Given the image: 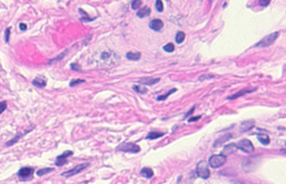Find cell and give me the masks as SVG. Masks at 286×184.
Instances as JSON below:
<instances>
[{
    "label": "cell",
    "mask_w": 286,
    "mask_h": 184,
    "mask_svg": "<svg viewBox=\"0 0 286 184\" xmlns=\"http://www.w3.org/2000/svg\"><path fill=\"white\" fill-rule=\"evenodd\" d=\"M258 140L260 141V143H262L263 145H269L270 142V138L267 134H257Z\"/></svg>",
    "instance_id": "ac0fdd59"
},
{
    "label": "cell",
    "mask_w": 286,
    "mask_h": 184,
    "mask_svg": "<svg viewBox=\"0 0 286 184\" xmlns=\"http://www.w3.org/2000/svg\"><path fill=\"white\" fill-rule=\"evenodd\" d=\"M32 84L38 88H44L46 86V81L42 77H36L33 81Z\"/></svg>",
    "instance_id": "2e32d148"
},
{
    "label": "cell",
    "mask_w": 286,
    "mask_h": 184,
    "mask_svg": "<svg viewBox=\"0 0 286 184\" xmlns=\"http://www.w3.org/2000/svg\"><path fill=\"white\" fill-rule=\"evenodd\" d=\"M149 25H150V28L154 30V31H159L164 27V22L161 19H153L152 21H150Z\"/></svg>",
    "instance_id": "8fae6325"
},
{
    "label": "cell",
    "mask_w": 286,
    "mask_h": 184,
    "mask_svg": "<svg viewBox=\"0 0 286 184\" xmlns=\"http://www.w3.org/2000/svg\"><path fill=\"white\" fill-rule=\"evenodd\" d=\"M150 12H151L150 9L149 7H146V6H145V7L142 8V9H140L139 11H138V13H137V16H138L139 18H140V19L148 17V16H150Z\"/></svg>",
    "instance_id": "9a60e30c"
},
{
    "label": "cell",
    "mask_w": 286,
    "mask_h": 184,
    "mask_svg": "<svg viewBox=\"0 0 286 184\" xmlns=\"http://www.w3.org/2000/svg\"><path fill=\"white\" fill-rule=\"evenodd\" d=\"M110 56V55L109 54H108V53H107V52H103V53H102V60H107V58L109 57Z\"/></svg>",
    "instance_id": "d590c367"
},
{
    "label": "cell",
    "mask_w": 286,
    "mask_h": 184,
    "mask_svg": "<svg viewBox=\"0 0 286 184\" xmlns=\"http://www.w3.org/2000/svg\"><path fill=\"white\" fill-rule=\"evenodd\" d=\"M140 174H141L142 177H144L145 178H151L154 175V172L153 170L150 167H144L140 171Z\"/></svg>",
    "instance_id": "e0dca14e"
},
{
    "label": "cell",
    "mask_w": 286,
    "mask_h": 184,
    "mask_svg": "<svg viewBox=\"0 0 286 184\" xmlns=\"http://www.w3.org/2000/svg\"><path fill=\"white\" fill-rule=\"evenodd\" d=\"M164 50L168 53H171V52H173L175 50V45H174V44L172 43H168L167 44H165L164 46Z\"/></svg>",
    "instance_id": "83f0119b"
},
{
    "label": "cell",
    "mask_w": 286,
    "mask_h": 184,
    "mask_svg": "<svg viewBox=\"0 0 286 184\" xmlns=\"http://www.w3.org/2000/svg\"><path fill=\"white\" fill-rule=\"evenodd\" d=\"M67 50H66V51L64 52V53H62V55H59V56H58L57 58H55V59H54V60H52L51 61H61V59H62V58L64 57V56H65V55H66V53H67Z\"/></svg>",
    "instance_id": "e575fe53"
},
{
    "label": "cell",
    "mask_w": 286,
    "mask_h": 184,
    "mask_svg": "<svg viewBox=\"0 0 286 184\" xmlns=\"http://www.w3.org/2000/svg\"><path fill=\"white\" fill-rule=\"evenodd\" d=\"M255 125V121L254 120H249V121H243L239 127V132H249L251 129L254 128Z\"/></svg>",
    "instance_id": "9c48e42d"
},
{
    "label": "cell",
    "mask_w": 286,
    "mask_h": 184,
    "mask_svg": "<svg viewBox=\"0 0 286 184\" xmlns=\"http://www.w3.org/2000/svg\"><path fill=\"white\" fill-rule=\"evenodd\" d=\"M20 28L21 30H24H24L27 29V25H26L24 23H21L20 24Z\"/></svg>",
    "instance_id": "8d00e7d4"
},
{
    "label": "cell",
    "mask_w": 286,
    "mask_h": 184,
    "mask_svg": "<svg viewBox=\"0 0 286 184\" xmlns=\"http://www.w3.org/2000/svg\"><path fill=\"white\" fill-rule=\"evenodd\" d=\"M9 35H10V29H7L5 31V41L9 42Z\"/></svg>",
    "instance_id": "836d02e7"
},
{
    "label": "cell",
    "mask_w": 286,
    "mask_h": 184,
    "mask_svg": "<svg viewBox=\"0 0 286 184\" xmlns=\"http://www.w3.org/2000/svg\"><path fill=\"white\" fill-rule=\"evenodd\" d=\"M160 81V79L159 78H152V77H146L144 78V79H141V80H139V82L141 84H144V85H148V86H152V85H154V84L158 83L159 81Z\"/></svg>",
    "instance_id": "5bb4252c"
},
{
    "label": "cell",
    "mask_w": 286,
    "mask_h": 184,
    "mask_svg": "<svg viewBox=\"0 0 286 184\" xmlns=\"http://www.w3.org/2000/svg\"><path fill=\"white\" fill-rule=\"evenodd\" d=\"M201 117H202L201 115H197V116H192V117L189 119V121H189V122H192V121H199V119H201Z\"/></svg>",
    "instance_id": "d6a6232c"
},
{
    "label": "cell",
    "mask_w": 286,
    "mask_h": 184,
    "mask_svg": "<svg viewBox=\"0 0 286 184\" xmlns=\"http://www.w3.org/2000/svg\"><path fill=\"white\" fill-rule=\"evenodd\" d=\"M197 177L202 179H207L210 177V170L208 168V164L206 161H201L197 163L196 169Z\"/></svg>",
    "instance_id": "7a4b0ae2"
},
{
    "label": "cell",
    "mask_w": 286,
    "mask_h": 184,
    "mask_svg": "<svg viewBox=\"0 0 286 184\" xmlns=\"http://www.w3.org/2000/svg\"><path fill=\"white\" fill-rule=\"evenodd\" d=\"M34 171L35 170L32 167H22L18 172V176H19V178L21 181H26L27 179L29 180V179L31 178Z\"/></svg>",
    "instance_id": "52a82bcc"
},
{
    "label": "cell",
    "mask_w": 286,
    "mask_h": 184,
    "mask_svg": "<svg viewBox=\"0 0 286 184\" xmlns=\"http://www.w3.org/2000/svg\"><path fill=\"white\" fill-rule=\"evenodd\" d=\"M6 109H7V101H1L0 102V114H2Z\"/></svg>",
    "instance_id": "f546056e"
},
{
    "label": "cell",
    "mask_w": 286,
    "mask_h": 184,
    "mask_svg": "<svg viewBox=\"0 0 286 184\" xmlns=\"http://www.w3.org/2000/svg\"><path fill=\"white\" fill-rule=\"evenodd\" d=\"M176 91H177V89H176V88H174V89H172V90H170V91L168 92L166 95H159V96H158V97H157V100H158V101H165V100H166V99H167V98L171 95V94H173V93H175V92H176Z\"/></svg>",
    "instance_id": "cb8c5ba5"
},
{
    "label": "cell",
    "mask_w": 286,
    "mask_h": 184,
    "mask_svg": "<svg viewBox=\"0 0 286 184\" xmlns=\"http://www.w3.org/2000/svg\"><path fill=\"white\" fill-rule=\"evenodd\" d=\"M214 75H210V74H206V75H201L199 77V80L201 81H205V80H209V79H211V78H213Z\"/></svg>",
    "instance_id": "4dcf8cb0"
},
{
    "label": "cell",
    "mask_w": 286,
    "mask_h": 184,
    "mask_svg": "<svg viewBox=\"0 0 286 184\" xmlns=\"http://www.w3.org/2000/svg\"><path fill=\"white\" fill-rule=\"evenodd\" d=\"M118 151H121L124 153H138L140 152V147L136 145L135 143L132 142H124L119 145L118 148Z\"/></svg>",
    "instance_id": "8992f818"
},
{
    "label": "cell",
    "mask_w": 286,
    "mask_h": 184,
    "mask_svg": "<svg viewBox=\"0 0 286 184\" xmlns=\"http://www.w3.org/2000/svg\"><path fill=\"white\" fill-rule=\"evenodd\" d=\"M185 38V34L184 32L179 31L176 35V42L177 44H181Z\"/></svg>",
    "instance_id": "603a6c76"
},
{
    "label": "cell",
    "mask_w": 286,
    "mask_h": 184,
    "mask_svg": "<svg viewBox=\"0 0 286 184\" xmlns=\"http://www.w3.org/2000/svg\"><path fill=\"white\" fill-rule=\"evenodd\" d=\"M270 3V0H259V4L262 7H266Z\"/></svg>",
    "instance_id": "1f68e13d"
},
{
    "label": "cell",
    "mask_w": 286,
    "mask_h": 184,
    "mask_svg": "<svg viewBox=\"0 0 286 184\" xmlns=\"http://www.w3.org/2000/svg\"><path fill=\"white\" fill-rule=\"evenodd\" d=\"M165 135V133L163 132H152L148 134L146 136V139H150V140H155L157 138H159Z\"/></svg>",
    "instance_id": "ffe728a7"
},
{
    "label": "cell",
    "mask_w": 286,
    "mask_h": 184,
    "mask_svg": "<svg viewBox=\"0 0 286 184\" xmlns=\"http://www.w3.org/2000/svg\"><path fill=\"white\" fill-rule=\"evenodd\" d=\"M126 57L129 61H139L140 57H141V54L139 53V52H136V53H134V52H128L127 55H126Z\"/></svg>",
    "instance_id": "d6986e66"
},
{
    "label": "cell",
    "mask_w": 286,
    "mask_h": 184,
    "mask_svg": "<svg viewBox=\"0 0 286 184\" xmlns=\"http://www.w3.org/2000/svg\"><path fill=\"white\" fill-rule=\"evenodd\" d=\"M85 81L84 80H81V79H77V80H72V81L70 82V86L72 87V86H78V85H80L81 83H84Z\"/></svg>",
    "instance_id": "f1b7e54d"
},
{
    "label": "cell",
    "mask_w": 286,
    "mask_h": 184,
    "mask_svg": "<svg viewBox=\"0 0 286 184\" xmlns=\"http://www.w3.org/2000/svg\"><path fill=\"white\" fill-rule=\"evenodd\" d=\"M237 150V145L236 143H230L228 145H227L224 147L223 150L222 151V154L225 156H228V155H232V154H233V153H236V151Z\"/></svg>",
    "instance_id": "30bf717a"
},
{
    "label": "cell",
    "mask_w": 286,
    "mask_h": 184,
    "mask_svg": "<svg viewBox=\"0 0 286 184\" xmlns=\"http://www.w3.org/2000/svg\"><path fill=\"white\" fill-rule=\"evenodd\" d=\"M133 89L139 94H145L148 91V89L146 87H141L139 86H133Z\"/></svg>",
    "instance_id": "484cf974"
},
{
    "label": "cell",
    "mask_w": 286,
    "mask_h": 184,
    "mask_svg": "<svg viewBox=\"0 0 286 184\" xmlns=\"http://www.w3.org/2000/svg\"><path fill=\"white\" fill-rule=\"evenodd\" d=\"M227 161V156L223 154H219V155H212L209 158L208 163L210 165V167L212 168H218L223 166Z\"/></svg>",
    "instance_id": "3957f363"
},
{
    "label": "cell",
    "mask_w": 286,
    "mask_h": 184,
    "mask_svg": "<svg viewBox=\"0 0 286 184\" xmlns=\"http://www.w3.org/2000/svg\"><path fill=\"white\" fill-rule=\"evenodd\" d=\"M26 133H28V132H25L24 134H20V133H19V134H17V135H16V136H15V138H13V139H11L10 141H8V142H7V143H6L5 145L7 146V147H11V146H13L14 144L16 143V142H17V141H19V140H20V138L22 137V136H23L25 135Z\"/></svg>",
    "instance_id": "44dd1931"
},
{
    "label": "cell",
    "mask_w": 286,
    "mask_h": 184,
    "mask_svg": "<svg viewBox=\"0 0 286 184\" xmlns=\"http://www.w3.org/2000/svg\"><path fill=\"white\" fill-rule=\"evenodd\" d=\"M90 166L89 162H83V163L78 164L76 167H74L72 169L68 170L67 172H64L61 173V176H63L65 178H71L72 176H75L78 173H80L81 171H83L84 169H86L87 167Z\"/></svg>",
    "instance_id": "5b68a950"
},
{
    "label": "cell",
    "mask_w": 286,
    "mask_h": 184,
    "mask_svg": "<svg viewBox=\"0 0 286 184\" xmlns=\"http://www.w3.org/2000/svg\"><path fill=\"white\" fill-rule=\"evenodd\" d=\"M142 0H133L131 3V8L134 10L139 9L142 5Z\"/></svg>",
    "instance_id": "d4e9b609"
},
{
    "label": "cell",
    "mask_w": 286,
    "mask_h": 184,
    "mask_svg": "<svg viewBox=\"0 0 286 184\" xmlns=\"http://www.w3.org/2000/svg\"><path fill=\"white\" fill-rule=\"evenodd\" d=\"M72 155V151H66L65 153H62L61 155L58 156L57 157H56V161H55V166H57V167L63 166V165H65V164L67 162V158Z\"/></svg>",
    "instance_id": "ba28073f"
},
{
    "label": "cell",
    "mask_w": 286,
    "mask_h": 184,
    "mask_svg": "<svg viewBox=\"0 0 286 184\" xmlns=\"http://www.w3.org/2000/svg\"><path fill=\"white\" fill-rule=\"evenodd\" d=\"M155 8L158 12H163L164 11V4L162 0H156L155 2Z\"/></svg>",
    "instance_id": "4316f807"
},
{
    "label": "cell",
    "mask_w": 286,
    "mask_h": 184,
    "mask_svg": "<svg viewBox=\"0 0 286 184\" xmlns=\"http://www.w3.org/2000/svg\"><path fill=\"white\" fill-rule=\"evenodd\" d=\"M279 32H275V33H272L270 35H267L264 38H263L259 42H258L254 45V47H260V48H266V47H269L272 44L275 43V41L279 37Z\"/></svg>",
    "instance_id": "6da1fadb"
},
{
    "label": "cell",
    "mask_w": 286,
    "mask_h": 184,
    "mask_svg": "<svg viewBox=\"0 0 286 184\" xmlns=\"http://www.w3.org/2000/svg\"><path fill=\"white\" fill-rule=\"evenodd\" d=\"M194 110H195V107H193V108H192V109H191V111H189V112H187V113H186V115H185V117H187L188 115H191V112L193 113Z\"/></svg>",
    "instance_id": "74e56055"
},
{
    "label": "cell",
    "mask_w": 286,
    "mask_h": 184,
    "mask_svg": "<svg viewBox=\"0 0 286 184\" xmlns=\"http://www.w3.org/2000/svg\"><path fill=\"white\" fill-rule=\"evenodd\" d=\"M54 170H55L54 168H50V167H44V168H41V169L38 170L37 173H36V174H37V175L39 176V177H41V176L46 175V174H48V173H51V172H53Z\"/></svg>",
    "instance_id": "7402d4cb"
},
{
    "label": "cell",
    "mask_w": 286,
    "mask_h": 184,
    "mask_svg": "<svg viewBox=\"0 0 286 184\" xmlns=\"http://www.w3.org/2000/svg\"><path fill=\"white\" fill-rule=\"evenodd\" d=\"M257 88H254V89H252V88H246V89H243L242 90H240V91L237 92L236 94H234V95H232L230 96L227 98L228 100H235V99H237L239 96H242V95H245V94H249V93H251V92L254 91L256 90Z\"/></svg>",
    "instance_id": "7c38bea8"
},
{
    "label": "cell",
    "mask_w": 286,
    "mask_h": 184,
    "mask_svg": "<svg viewBox=\"0 0 286 184\" xmlns=\"http://www.w3.org/2000/svg\"><path fill=\"white\" fill-rule=\"evenodd\" d=\"M232 137V135L231 133H228V134L223 135V136H221V137H219L217 140L215 141V142H214V144H213V147H220V146H221V145H223L224 142L229 141Z\"/></svg>",
    "instance_id": "4fadbf2b"
},
{
    "label": "cell",
    "mask_w": 286,
    "mask_h": 184,
    "mask_svg": "<svg viewBox=\"0 0 286 184\" xmlns=\"http://www.w3.org/2000/svg\"><path fill=\"white\" fill-rule=\"evenodd\" d=\"M237 149L241 150L242 152L247 154H251L254 152V147L251 141H249L248 139H243L238 142L236 143Z\"/></svg>",
    "instance_id": "277c9868"
}]
</instances>
